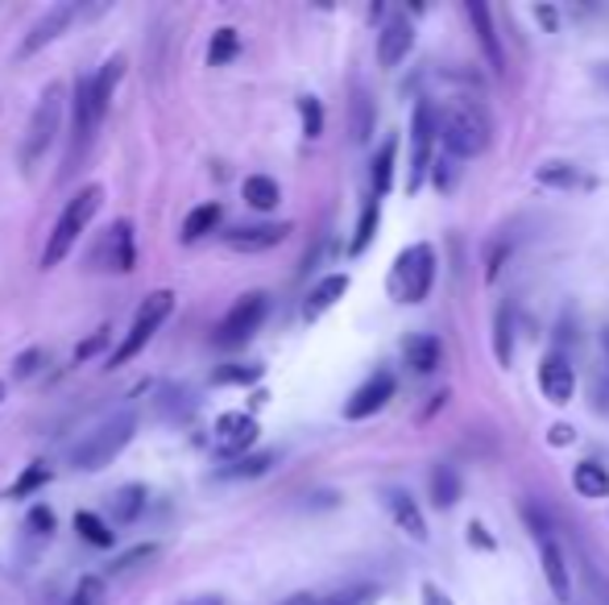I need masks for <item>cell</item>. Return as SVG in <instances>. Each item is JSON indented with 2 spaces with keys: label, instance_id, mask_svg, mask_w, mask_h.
<instances>
[{
  "label": "cell",
  "instance_id": "obj_15",
  "mask_svg": "<svg viewBox=\"0 0 609 605\" xmlns=\"http://www.w3.org/2000/svg\"><path fill=\"white\" fill-rule=\"evenodd\" d=\"M390 398H394V374H390V370H378V374L369 377L365 386H357V390H353V398L344 402V419L378 415Z\"/></svg>",
  "mask_w": 609,
  "mask_h": 605
},
{
  "label": "cell",
  "instance_id": "obj_11",
  "mask_svg": "<svg viewBox=\"0 0 609 605\" xmlns=\"http://www.w3.org/2000/svg\"><path fill=\"white\" fill-rule=\"evenodd\" d=\"M75 154H84L87 142L96 137V129L105 125L108 108L96 100V75H80L75 80Z\"/></svg>",
  "mask_w": 609,
  "mask_h": 605
},
{
  "label": "cell",
  "instance_id": "obj_10",
  "mask_svg": "<svg viewBox=\"0 0 609 605\" xmlns=\"http://www.w3.org/2000/svg\"><path fill=\"white\" fill-rule=\"evenodd\" d=\"M84 13V4H75V0H66V4H54V9H46L42 17L34 22V29L25 34V43L17 46V59H29V55H38L46 46L54 43V38H63L71 22Z\"/></svg>",
  "mask_w": 609,
  "mask_h": 605
},
{
  "label": "cell",
  "instance_id": "obj_49",
  "mask_svg": "<svg viewBox=\"0 0 609 605\" xmlns=\"http://www.w3.org/2000/svg\"><path fill=\"white\" fill-rule=\"evenodd\" d=\"M183 605H224V597H216V593H204V597H191Z\"/></svg>",
  "mask_w": 609,
  "mask_h": 605
},
{
  "label": "cell",
  "instance_id": "obj_17",
  "mask_svg": "<svg viewBox=\"0 0 609 605\" xmlns=\"http://www.w3.org/2000/svg\"><path fill=\"white\" fill-rule=\"evenodd\" d=\"M381 501L390 510V519L399 522V531H406V540L427 543V522H423V510L415 506V498L406 489H381Z\"/></svg>",
  "mask_w": 609,
  "mask_h": 605
},
{
  "label": "cell",
  "instance_id": "obj_29",
  "mask_svg": "<svg viewBox=\"0 0 609 605\" xmlns=\"http://www.w3.org/2000/svg\"><path fill=\"white\" fill-rule=\"evenodd\" d=\"M378 216H381V199L378 195H369V199H365V208H361L357 237H353V257L369 250V241H374V232H378Z\"/></svg>",
  "mask_w": 609,
  "mask_h": 605
},
{
  "label": "cell",
  "instance_id": "obj_39",
  "mask_svg": "<svg viewBox=\"0 0 609 605\" xmlns=\"http://www.w3.org/2000/svg\"><path fill=\"white\" fill-rule=\"evenodd\" d=\"M299 112H303V133L316 142L319 133H324V108H319V100L316 96H303V100H299Z\"/></svg>",
  "mask_w": 609,
  "mask_h": 605
},
{
  "label": "cell",
  "instance_id": "obj_12",
  "mask_svg": "<svg viewBox=\"0 0 609 605\" xmlns=\"http://www.w3.org/2000/svg\"><path fill=\"white\" fill-rule=\"evenodd\" d=\"M257 444V419L245 411H229L216 419V452L229 460H241Z\"/></svg>",
  "mask_w": 609,
  "mask_h": 605
},
{
  "label": "cell",
  "instance_id": "obj_32",
  "mask_svg": "<svg viewBox=\"0 0 609 605\" xmlns=\"http://www.w3.org/2000/svg\"><path fill=\"white\" fill-rule=\"evenodd\" d=\"M46 481H50V464H29L22 477L9 485V498H29L34 489H42Z\"/></svg>",
  "mask_w": 609,
  "mask_h": 605
},
{
  "label": "cell",
  "instance_id": "obj_28",
  "mask_svg": "<svg viewBox=\"0 0 609 605\" xmlns=\"http://www.w3.org/2000/svg\"><path fill=\"white\" fill-rule=\"evenodd\" d=\"M220 225V204H199V208H191V216L183 220V241H199V237H208L216 232Z\"/></svg>",
  "mask_w": 609,
  "mask_h": 605
},
{
  "label": "cell",
  "instance_id": "obj_14",
  "mask_svg": "<svg viewBox=\"0 0 609 605\" xmlns=\"http://www.w3.org/2000/svg\"><path fill=\"white\" fill-rule=\"evenodd\" d=\"M287 237H291V225H287V220H270V225H236V229L224 232V245H229V250H241V253H261V250L282 245Z\"/></svg>",
  "mask_w": 609,
  "mask_h": 605
},
{
  "label": "cell",
  "instance_id": "obj_8",
  "mask_svg": "<svg viewBox=\"0 0 609 605\" xmlns=\"http://www.w3.org/2000/svg\"><path fill=\"white\" fill-rule=\"evenodd\" d=\"M436 137H440V117L436 108L419 100L415 105V117H411V167H406V191L415 195L431 170V158H436Z\"/></svg>",
  "mask_w": 609,
  "mask_h": 605
},
{
  "label": "cell",
  "instance_id": "obj_16",
  "mask_svg": "<svg viewBox=\"0 0 609 605\" xmlns=\"http://www.w3.org/2000/svg\"><path fill=\"white\" fill-rule=\"evenodd\" d=\"M411 46H415V25L406 22V13H394L378 34V63L399 66L411 55Z\"/></svg>",
  "mask_w": 609,
  "mask_h": 605
},
{
  "label": "cell",
  "instance_id": "obj_13",
  "mask_svg": "<svg viewBox=\"0 0 609 605\" xmlns=\"http://www.w3.org/2000/svg\"><path fill=\"white\" fill-rule=\"evenodd\" d=\"M539 390H544V398L547 402H556V407H568V402H572L576 370H572V361H568L560 349L544 356V365H539Z\"/></svg>",
  "mask_w": 609,
  "mask_h": 605
},
{
  "label": "cell",
  "instance_id": "obj_30",
  "mask_svg": "<svg viewBox=\"0 0 609 605\" xmlns=\"http://www.w3.org/2000/svg\"><path fill=\"white\" fill-rule=\"evenodd\" d=\"M236 55H241V38H236V29H229V25H224V29H216V34H211V46H208V63L224 66V63H232Z\"/></svg>",
  "mask_w": 609,
  "mask_h": 605
},
{
  "label": "cell",
  "instance_id": "obj_19",
  "mask_svg": "<svg viewBox=\"0 0 609 605\" xmlns=\"http://www.w3.org/2000/svg\"><path fill=\"white\" fill-rule=\"evenodd\" d=\"M464 17L473 22V34H477V43H482L489 66H494V71H506V55H502L498 34H494V22H489V9H485L482 0H468V4H464Z\"/></svg>",
  "mask_w": 609,
  "mask_h": 605
},
{
  "label": "cell",
  "instance_id": "obj_3",
  "mask_svg": "<svg viewBox=\"0 0 609 605\" xmlns=\"http://www.w3.org/2000/svg\"><path fill=\"white\" fill-rule=\"evenodd\" d=\"M100 204H105V187H100V183H92V187L75 191V195L66 199V208L59 211V220H54V229H50V241H46V253H42L46 270H54L66 253L75 250L80 232L92 225V216L100 211Z\"/></svg>",
  "mask_w": 609,
  "mask_h": 605
},
{
  "label": "cell",
  "instance_id": "obj_20",
  "mask_svg": "<svg viewBox=\"0 0 609 605\" xmlns=\"http://www.w3.org/2000/svg\"><path fill=\"white\" fill-rule=\"evenodd\" d=\"M539 560H544V577H547V584H551V593H556V597H568V593H572V568H568L564 547H560L556 535H551V540H539Z\"/></svg>",
  "mask_w": 609,
  "mask_h": 605
},
{
  "label": "cell",
  "instance_id": "obj_24",
  "mask_svg": "<svg viewBox=\"0 0 609 605\" xmlns=\"http://www.w3.org/2000/svg\"><path fill=\"white\" fill-rule=\"evenodd\" d=\"M539 183H544V187H556V191L593 187V179H588L581 167H572V162H547V167H539Z\"/></svg>",
  "mask_w": 609,
  "mask_h": 605
},
{
  "label": "cell",
  "instance_id": "obj_52",
  "mask_svg": "<svg viewBox=\"0 0 609 605\" xmlns=\"http://www.w3.org/2000/svg\"><path fill=\"white\" fill-rule=\"evenodd\" d=\"M0 402H4V382H0Z\"/></svg>",
  "mask_w": 609,
  "mask_h": 605
},
{
  "label": "cell",
  "instance_id": "obj_25",
  "mask_svg": "<svg viewBox=\"0 0 609 605\" xmlns=\"http://www.w3.org/2000/svg\"><path fill=\"white\" fill-rule=\"evenodd\" d=\"M241 195H245V204H249L253 211H273L278 208V199H282V191H278V183H273L270 174H249Z\"/></svg>",
  "mask_w": 609,
  "mask_h": 605
},
{
  "label": "cell",
  "instance_id": "obj_26",
  "mask_svg": "<svg viewBox=\"0 0 609 605\" xmlns=\"http://www.w3.org/2000/svg\"><path fill=\"white\" fill-rule=\"evenodd\" d=\"M108 510L117 522H133L142 510H146V485H121L112 498H108Z\"/></svg>",
  "mask_w": 609,
  "mask_h": 605
},
{
  "label": "cell",
  "instance_id": "obj_7",
  "mask_svg": "<svg viewBox=\"0 0 609 605\" xmlns=\"http://www.w3.org/2000/svg\"><path fill=\"white\" fill-rule=\"evenodd\" d=\"M266 315H270V294H261V291L241 294L229 307V315L220 319L216 344H220V349H241V344H249L253 332L266 324Z\"/></svg>",
  "mask_w": 609,
  "mask_h": 605
},
{
  "label": "cell",
  "instance_id": "obj_36",
  "mask_svg": "<svg viewBox=\"0 0 609 605\" xmlns=\"http://www.w3.org/2000/svg\"><path fill=\"white\" fill-rule=\"evenodd\" d=\"M257 377H261V365H220V370L211 374V382H216V386H249Z\"/></svg>",
  "mask_w": 609,
  "mask_h": 605
},
{
  "label": "cell",
  "instance_id": "obj_35",
  "mask_svg": "<svg viewBox=\"0 0 609 605\" xmlns=\"http://www.w3.org/2000/svg\"><path fill=\"white\" fill-rule=\"evenodd\" d=\"M75 531H80L87 543H96V547H112V531H108V527L96 519V515H87V510H80V515H75Z\"/></svg>",
  "mask_w": 609,
  "mask_h": 605
},
{
  "label": "cell",
  "instance_id": "obj_46",
  "mask_svg": "<svg viewBox=\"0 0 609 605\" xmlns=\"http://www.w3.org/2000/svg\"><path fill=\"white\" fill-rule=\"evenodd\" d=\"M105 340H108V336H105V332L96 336V340H84V344H80V353H75V356H80V361H84V356H92V353H100V344H105Z\"/></svg>",
  "mask_w": 609,
  "mask_h": 605
},
{
  "label": "cell",
  "instance_id": "obj_21",
  "mask_svg": "<svg viewBox=\"0 0 609 605\" xmlns=\"http://www.w3.org/2000/svg\"><path fill=\"white\" fill-rule=\"evenodd\" d=\"M402 356H406V365H411V374H431L436 365H440V340L436 336H411L406 344H402Z\"/></svg>",
  "mask_w": 609,
  "mask_h": 605
},
{
  "label": "cell",
  "instance_id": "obj_41",
  "mask_svg": "<svg viewBox=\"0 0 609 605\" xmlns=\"http://www.w3.org/2000/svg\"><path fill=\"white\" fill-rule=\"evenodd\" d=\"M369 129H374V108H369L365 92L357 87V105H353V137L365 142V137H369Z\"/></svg>",
  "mask_w": 609,
  "mask_h": 605
},
{
  "label": "cell",
  "instance_id": "obj_23",
  "mask_svg": "<svg viewBox=\"0 0 609 605\" xmlns=\"http://www.w3.org/2000/svg\"><path fill=\"white\" fill-rule=\"evenodd\" d=\"M394 158H399V137H386L374 154V167H369V183H374V195H386L390 183H394Z\"/></svg>",
  "mask_w": 609,
  "mask_h": 605
},
{
  "label": "cell",
  "instance_id": "obj_42",
  "mask_svg": "<svg viewBox=\"0 0 609 605\" xmlns=\"http://www.w3.org/2000/svg\"><path fill=\"white\" fill-rule=\"evenodd\" d=\"M29 527H34V535H38V540H46V535L54 531V515H50L46 506H34V510H29Z\"/></svg>",
  "mask_w": 609,
  "mask_h": 605
},
{
  "label": "cell",
  "instance_id": "obj_9",
  "mask_svg": "<svg viewBox=\"0 0 609 605\" xmlns=\"http://www.w3.org/2000/svg\"><path fill=\"white\" fill-rule=\"evenodd\" d=\"M133 262H137V245H133V225L129 220H112L100 232V241L92 245V253H87V266L105 274H129Z\"/></svg>",
  "mask_w": 609,
  "mask_h": 605
},
{
  "label": "cell",
  "instance_id": "obj_37",
  "mask_svg": "<svg viewBox=\"0 0 609 605\" xmlns=\"http://www.w3.org/2000/svg\"><path fill=\"white\" fill-rule=\"evenodd\" d=\"M378 602V589L374 584H353V589H340L332 597H324L319 605H374Z\"/></svg>",
  "mask_w": 609,
  "mask_h": 605
},
{
  "label": "cell",
  "instance_id": "obj_45",
  "mask_svg": "<svg viewBox=\"0 0 609 605\" xmlns=\"http://www.w3.org/2000/svg\"><path fill=\"white\" fill-rule=\"evenodd\" d=\"M423 605H456V602H452V597L443 593L440 584H431V581H427V584H423Z\"/></svg>",
  "mask_w": 609,
  "mask_h": 605
},
{
  "label": "cell",
  "instance_id": "obj_1",
  "mask_svg": "<svg viewBox=\"0 0 609 605\" xmlns=\"http://www.w3.org/2000/svg\"><path fill=\"white\" fill-rule=\"evenodd\" d=\"M494 137V121L477 100H452L440 112V142L452 158H477Z\"/></svg>",
  "mask_w": 609,
  "mask_h": 605
},
{
  "label": "cell",
  "instance_id": "obj_51",
  "mask_svg": "<svg viewBox=\"0 0 609 605\" xmlns=\"http://www.w3.org/2000/svg\"><path fill=\"white\" fill-rule=\"evenodd\" d=\"M597 80H601V84H609V63L597 66Z\"/></svg>",
  "mask_w": 609,
  "mask_h": 605
},
{
  "label": "cell",
  "instance_id": "obj_27",
  "mask_svg": "<svg viewBox=\"0 0 609 605\" xmlns=\"http://www.w3.org/2000/svg\"><path fill=\"white\" fill-rule=\"evenodd\" d=\"M431 501H436L440 510L461 501V473H456L452 464H440V469L431 473Z\"/></svg>",
  "mask_w": 609,
  "mask_h": 605
},
{
  "label": "cell",
  "instance_id": "obj_50",
  "mask_svg": "<svg viewBox=\"0 0 609 605\" xmlns=\"http://www.w3.org/2000/svg\"><path fill=\"white\" fill-rule=\"evenodd\" d=\"M282 605H319V602L312 597V593H294L291 602H282Z\"/></svg>",
  "mask_w": 609,
  "mask_h": 605
},
{
  "label": "cell",
  "instance_id": "obj_47",
  "mask_svg": "<svg viewBox=\"0 0 609 605\" xmlns=\"http://www.w3.org/2000/svg\"><path fill=\"white\" fill-rule=\"evenodd\" d=\"M468 540H477V543H482V547H494V540L485 535V527H482V522H473V527H468Z\"/></svg>",
  "mask_w": 609,
  "mask_h": 605
},
{
  "label": "cell",
  "instance_id": "obj_2",
  "mask_svg": "<svg viewBox=\"0 0 609 605\" xmlns=\"http://www.w3.org/2000/svg\"><path fill=\"white\" fill-rule=\"evenodd\" d=\"M133 432H137V411H117V415H108L100 427H92V432L71 448V464L84 469V473H100V469H108L112 460L125 452V444L133 439Z\"/></svg>",
  "mask_w": 609,
  "mask_h": 605
},
{
  "label": "cell",
  "instance_id": "obj_18",
  "mask_svg": "<svg viewBox=\"0 0 609 605\" xmlns=\"http://www.w3.org/2000/svg\"><path fill=\"white\" fill-rule=\"evenodd\" d=\"M344 291H349V274H328V278H319L316 287L307 291V299H303V319H307V324H316L319 315L337 307Z\"/></svg>",
  "mask_w": 609,
  "mask_h": 605
},
{
  "label": "cell",
  "instance_id": "obj_22",
  "mask_svg": "<svg viewBox=\"0 0 609 605\" xmlns=\"http://www.w3.org/2000/svg\"><path fill=\"white\" fill-rule=\"evenodd\" d=\"M572 485H576V494H581V498H609L606 464H597V460H581V464L572 469Z\"/></svg>",
  "mask_w": 609,
  "mask_h": 605
},
{
  "label": "cell",
  "instance_id": "obj_48",
  "mask_svg": "<svg viewBox=\"0 0 609 605\" xmlns=\"http://www.w3.org/2000/svg\"><path fill=\"white\" fill-rule=\"evenodd\" d=\"M568 439H572V427L556 423V427H551V444H568Z\"/></svg>",
  "mask_w": 609,
  "mask_h": 605
},
{
  "label": "cell",
  "instance_id": "obj_31",
  "mask_svg": "<svg viewBox=\"0 0 609 605\" xmlns=\"http://www.w3.org/2000/svg\"><path fill=\"white\" fill-rule=\"evenodd\" d=\"M270 464H273V452H257V457H241V460H232V464H224L220 469V477H261V473H270Z\"/></svg>",
  "mask_w": 609,
  "mask_h": 605
},
{
  "label": "cell",
  "instance_id": "obj_43",
  "mask_svg": "<svg viewBox=\"0 0 609 605\" xmlns=\"http://www.w3.org/2000/svg\"><path fill=\"white\" fill-rule=\"evenodd\" d=\"M510 353H514V349H510V319H506V312H502L498 315V361L510 365Z\"/></svg>",
  "mask_w": 609,
  "mask_h": 605
},
{
  "label": "cell",
  "instance_id": "obj_44",
  "mask_svg": "<svg viewBox=\"0 0 609 605\" xmlns=\"http://www.w3.org/2000/svg\"><path fill=\"white\" fill-rule=\"evenodd\" d=\"M38 361H42V353H38V349H29V353L17 356V365H13V374H17V377L38 374Z\"/></svg>",
  "mask_w": 609,
  "mask_h": 605
},
{
  "label": "cell",
  "instance_id": "obj_38",
  "mask_svg": "<svg viewBox=\"0 0 609 605\" xmlns=\"http://www.w3.org/2000/svg\"><path fill=\"white\" fill-rule=\"evenodd\" d=\"M158 556V543H137V547H129L125 556H117L112 560V572H129V568H142L146 560Z\"/></svg>",
  "mask_w": 609,
  "mask_h": 605
},
{
  "label": "cell",
  "instance_id": "obj_4",
  "mask_svg": "<svg viewBox=\"0 0 609 605\" xmlns=\"http://www.w3.org/2000/svg\"><path fill=\"white\" fill-rule=\"evenodd\" d=\"M431 282H436V250L419 241L411 250H402L394 257V270H390V294L399 303H423L431 294Z\"/></svg>",
  "mask_w": 609,
  "mask_h": 605
},
{
  "label": "cell",
  "instance_id": "obj_40",
  "mask_svg": "<svg viewBox=\"0 0 609 605\" xmlns=\"http://www.w3.org/2000/svg\"><path fill=\"white\" fill-rule=\"evenodd\" d=\"M597 411H609V328L601 332V365H597Z\"/></svg>",
  "mask_w": 609,
  "mask_h": 605
},
{
  "label": "cell",
  "instance_id": "obj_6",
  "mask_svg": "<svg viewBox=\"0 0 609 605\" xmlns=\"http://www.w3.org/2000/svg\"><path fill=\"white\" fill-rule=\"evenodd\" d=\"M63 108H66V92L63 84H50L42 92V100L34 108V121H29V133H25V146H22V162L34 167L42 162V154L54 142H59V129H63Z\"/></svg>",
  "mask_w": 609,
  "mask_h": 605
},
{
  "label": "cell",
  "instance_id": "obj_33",
  "mask_svg": "<svg viewBox=\"0 0 609 605\" xmlns=\"http://www.w3.org/2000/svg\"><path fill=\"white\" fill-rule=\"evenodd\" d=\"M523 522H526V531L535 535V543L556 535V522H551V515H547L544 506H535V501H523Z\"/></svg>",
  "mask_w": 609,
  "mask_h": 605
},
{
  "label": "cell",
  "instance_id": "obj_5",
  "mask_svg": "<svg viewBox=\"0 0 609 605\" xmlns=\"http://www.w3.org/2000/svg\"><path fill=\"white\" fill-rule=\"evenodd\" d=\"M170 312H174V291H154L142 299V307H137V315H133V324H129L125 340L117 344V353L108 356V370H117V365H125V361H133V356L146 349L149 340L158 336V328L170 319Z\"/></svg>",
  "mask_w": 609,
  "mask_h": 605
},
{
  "label": "cell",
  "instance_id": "obj_34",
  "mask_svg": "<svg viewBox=\"0 0 609 605\" xmlns=\"http://www.w3.org/2000/svg\"><path fill=\"white\" fill-rule=\"evenodd\" d=\"M66 605H105V577H80Z\"/></svg>",
  "mask_w": 609,
  "mask_h": 605
}]
</instances>
